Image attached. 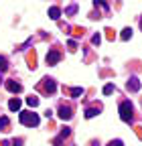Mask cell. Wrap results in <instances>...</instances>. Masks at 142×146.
<instances>
[{"label":"cell","instance_id":"1","mask_svg":"<svg viewBox=\"0 0 142 146\" xmlns=\"http://www.w3.org/2000/svg\"><path fill=\"white\" fill-rule=\"evenodd\" d=\"M19 120H21V124L23 126H31V128H35V126H39V116L35 114V112H21V116H19Z\"/></svg>","mask_w":142,"mask_h":146},{"label":"cell","instance_id":"2","mask_svg":"<svg viewBox=\"0 0 142 146\" xmlns=\"http://www.w3.org/2000/svg\"><path fill=\"white\" fill-rule=\"evenodd\" d=\"M132 112H134V108L130 102H122L120 104V118L124 122H132Z\"/></svg>","mask_w":142,"mask_h":146},{"label":"cell","instance_id":"3","mask_svg":"<svg viewBox=\"0 0 142 146\" xmlns=\"http://www.w3.org/2000/svg\"><path fill=\"white\" fill-rule=\"evenodd\" d=\"M59 59H61V53H59L57 49H51V51L47 53V65H57Z\"/></svg>","mask_w":142,"mask_h":146},{"label":"cell","instance_id":"4","mask_svg":"<svg viewBox=\"0 0 142 146\" xmlns=\"http://www.w3.org/2000/svg\"><path fill=\"white\" fill-rule=\"evenodd\" d=\"M6 89H8V91H12V94H19V91H23V85H21L19 81L10 79V81H6Z\"/></svg>","mask_w":142,"mask_h":146},{"label":"cell","instance_id":"5","mask_svg":"<svg viewBox=\"0 0 142 146\" xmlns=\"http://www.w3.org/2000/svg\"><path fill=\"white\" fill-rule=\"evenodd\" d=\"M71 112H73V110H71L69 106H61V108H59V118H61V120H71V116H73Z\"/></svg>","mask_w":142,"mask_h":146},{"label":"cell","instance_id":"6","mask_svg":"<svg viewBox=\"0 0 142 146\" xmlns=\"http://www.w3.org/2000/svg\"><path fill=\"white\" fill-rule=\"evenodd\" d=\"M43 87H45L47 94H53V91L57 89V83L53 81V79H49V77H45V79H43Z\"/></svg>","mask_w":142,"mask_h":146},{"label":"cell","instance_id":"7","mask_svg":"<svg viewBox=\"0 0 142 146\" xmlns=\"http://www.w3.org/2000/svg\"><path fill=\"white\" fill-rule=\"evenodd\" d=\"M21 106H23V102H21L19 98H12V100L8 102V110H10V112H19Z\"/></svg>","mask_w":142,"mask_h":146},{"label":"cell","instance_id":"8","mask_svg":"<svg viewBox=\"0 0 142 146\" xmlns=\"http://www.w3.org/2000/svg\"><path fill=\"white\" fill-rule=\"evenodd\" d=\"M59 16H61V8L59 6H51L49 8V18L51 21H59Z\"/></svg>","mask_w":142,"mask_h":146},{"label":"cell","instance_id":"9","mask_svg":"<svg viewBox=\"0 0 142 146\" xmlns=\"http://www.w3.org/2000/svg\"><path fill=\"white\" fill-rule=\"evenodd\" d=\"M71 132H69V128H63L61 130V134H59V138H55V146H61L63 144V138H67Z\"/></svg>","mask_w":142,"mask_h":146},{"label":"cell","instance_id":"10","mask_svg":"<svg viewBox=\"0 0 142 146\" xmlns=\"http://www.w3.org/2000/svg\"><path fill=\"white\" fill-rule=\"evenodd\" d=\"M100 110H102L100 106H94V108H87V110H85V118H94V116H98V114H100Z\"/></svg>","mask_w":142,"mask_h":146},{"label":"cell","instance_id":"11","mask_svg":"<svg viewBox=\"0 0 142 146\" xmlns=\"http://www.w3.org/2000/svg\"><path fill=\"white\" fill-rule=\"evenodd\" d=\"M128 89H130V91H138V89H140V83H138L136 77H130V79H128Z\"/></svg>","mask_w":142,"mask_h":146},{"label":"cell","instance_id":"12","mask_svg":"<svg viewBox=\"0 0 142 146\" xmlns=\"http://www.w3.org/2000/svg\"><path fill=\"white\" fill-rule=\"evenodd\" d=\"M27 104H29L31 108H37V106H39V98H35V96H31V98H27Z\"/></svg>","mask_w":142,"mask_h":146},{"label":"cell","instance_id":"13","mask_svg":"<svg viewBox=\"0 0 142 146\" xmlns=\"http://www.w3.org/2000/svg\"><path fill=\"white\" fill-rule=\"evenodd\" d=\"M120 36H122V41H128V39H130V36H132V29H124Z\"/></svg>","mask_w":142,"mask_h":146},{"label":"cell","instance_id":"14","mask_svg":"<svg viewBox=\"0 0 142 146\" xmlns=\"http://www.w3.org/2000/svg\"><path fill=\"white\" fill-rule=\"evenodd\" d=\"M6 69H8V61H6V57H2V55H0V73L6 71Z\"/></svg>","mask_w":142,"mask_h":146},{"label":"cell","instance_id":"15","mask_svg":"<svg viewBox=\"0 0 142 146\" xmlns=\"http://www.w3.org/2000/svg\"><path fill=\"white\" fill-rule=\"evenodd\" d=\"M6 128H8V118L2 116V118H0V130H4V132H6Z\"/></svg>","mask_w":142,"mask_h":146},{"label":"cell","instance_id":"16","mask_svg":"<svg viewBox=\"0 0 142 146\" xmlns=\"http://www.w3.org/2000/svg\"><path fill=\"white\" fill-rule=\"evenodd\" d=\"M71 96H73V98L83 96V89H81V87H73V89H71Z\"/></svg>","mask_w":142,"mask_h":146},{"label":"cell","instance_id":"17","mask_svg":"<svg viewBox=\"0 0 142 146\" xmlns=\"http://www.w3.org/2000/svg\"><path fill=\"white\" fill-rule=\"evenodd\" d=\"M112 91H114V85H112V83H108V85H104V96H110Z\"/></svg>","mask_w":142,"mask_h":146},{"label":"cell","instance_id":"18","mask_svg":"<svg viewBox=\"0 0 142 146\" xmlns=\"http://www.w3.org/2000/svg\"><path fill=\"white\" fill-rule=\"evenodd\" d=\"M75 12H77V4H71V6L65 10V14H75Z\"/></svg>","mask_w":142,"mask_h":146},{"label":"cell","instance_id":"19","mask_svg":"<svg viewBox=\"0 0 142 146\" xmlns=\"http://www.w3.org/2000/svg\"><path fill=\"white\" fill-rule=\"evenodd\" d=\"M92 43H94V45H100V43H102V36H100V35H94V39H92Z\"/></svg>","mask_w":142,"mask_h":146},{"label":"cell","instance_id":"20","mask_svg":"<svg viewBox=\"0 0 142 146\" xmlns=\"http://www.w3.org/2000/svg\"><path fill=\"white\" fill-rule=\"evenodd\" d=\"M108 146H122V140H112Z\"/></svg>","mask_w":142,"mask_h":146},{"label":"cell","instance_id":"21","mask_svg":"<svg viewBox=\"0 0 142 146\" xmlns=\"http://www.w3.org/2000/svg\"><path fill=\"white\" fill-rule=\"evenodd\" d=\"M69 49L75 51V49H77V43H75V41H69Z\"/></svg>","mask_w":142,"mask_h":146},{"label":"cell","instance_id":"22","mask_svg":"<svg viewBox=\"0 0 142 146\" xmlns=\"http://www.w3.org/2000/svg\"><path fill=\"white\" fill-rule=\"evenodd\" d=\"M12 146H23V140L19 138V140H12Z\"/></svg>","mask_w":142,"mask_h":146},{"label":"cell","instance_id":"23","mask_svg":"<svg viewBox=\"0 0 142 146\" xmlns=\"http://www.w3.org/2000/svg\"><path fill=\"white\" fill-rule=\"evenodd\" d=\"M140 27H142V21H140Z\"/></svg>","mask_w":142,"mask_h":146},{"label":"cell","instance_id":"24","mask_svg":"<svg viewBox=\"0 0 142 146\" xmlns=\"http://www.w3.org/2000/svg\"><path fill=\"white\" fill-rule=\"evenodd\" d=\"M0 81H2V77H0Z\"/></svg>","mask_w":142,"mask_h":146}]
</instances>
